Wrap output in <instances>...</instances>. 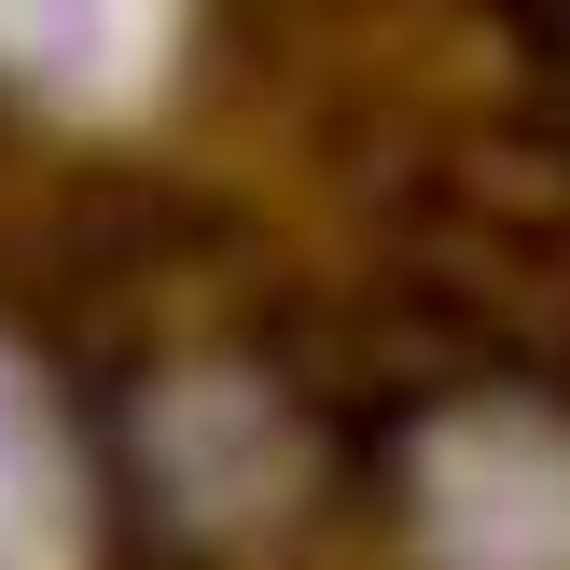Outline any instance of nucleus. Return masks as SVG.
Wrapping results in <instances>:
<instances>
[{
    "instance_id": "f257e3e1",
    "label": "nucleus",
    "mask_w": 570,
    "mask_h": 570,
    "mask_svg": "<svg viewBox=\"0 0 570 570\" xmlns=\"http://www.w3.org/2000/svg\"><path fill=\"white\" fill-rule=\"evenodd\" d=\"M432 543L460 570H570V445L529 417H473L432 445Z\"/></svg>"
},
{
    "instance_id": "7ed1b4c3",
    "label": "nucleus",
    "mask_w": 570,
    "mask_h": 570,
    "mask_svg": "<svg viewBox=\"0 0 570 570\" xmlns=\"http://www.w3.org/2000/svg\"><path fill=\"white\" fill-rule=\"evenodd\" d=\"M0 570H70V473H56L42 404L0 362Z\"/></svg>"
},
{
    "instance_id": "f03ea898",
    "label": "nucleus",
    "mask_w": 570,
    "mask_h": 570,
    "mask_svg": "<svg viewBox=\"0 0 570 570\" xmlns=\"http://www.w3.org/2000/svg\"><path fill=\"white\" fill-rule=\"evenodd\" d=\"M0 70L70 111H126L167 70V0H0Z\"/></svg>"
}]
</instances>
